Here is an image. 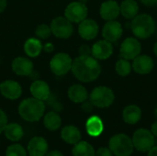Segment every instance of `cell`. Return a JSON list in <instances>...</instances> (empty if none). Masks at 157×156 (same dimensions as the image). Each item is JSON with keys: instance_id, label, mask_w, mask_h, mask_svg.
Instances as JSON below:
<instances>
[{"instance_id": "cell-21", "label": "cell", "mask_w": 157, "mask_h": 156, "mask_svg": "<svg viewBox=\"0 0 157 156\" xmlns=\"http://www.w3.org/2000/svg\"><path fill=\"white\" fill-rule=\"evenodd\" d=\"M142 118V109L136 105H129L122 110V119L125 123L134 125Z\"/></svg>"}, {"instance_id": "cell-6", "label": "cell", "mask_w": 157, "mask_h": 156, "mask_svg": "<svg viewBox=\"0 0 157 156\" xmlns=\"http://www.w3.org/2000/svg\"><path fill=\"white\" fill-rule=\"evenodd\" d=\"M133 147L142 153L148 152L153 146H155V136L150 130L138 129L134 131L132 138Z\"/></svg>"}, {"instance_id": "cell-14", "label": "cell", "mask_w": 157, "mask_h": 156, "mask_svg": "<svg viewBox=\"0 0 157 156\" xmlns=\"http://www.w3.org/2000/svg\"><path fill=\"white\" fill-rule=\"evenodd\" d=\"M78 33L86 40H94L98 33V25L94 19L86 18L79 23Z\"/></svg>"}, {"instance_id": "cell-4", "label": "cell", "mask_w": 157, "mask_h": 156, "mask_svg": "<svg viewBox=\"0 0 157 156\" xmlns=\"http://www.w3.org/2000/svg\"><path fill=\"white\" fill-rule=\"evenodd\" d=\"M109 148L116 156H130L133 152L132 139L124 133H118L109 141Z\"/></svg>"}, {"instance_id": "cell-11", "label": "cell", "mask_w": 157, "mask_h": 156, "mask_svg": "<svg viewBox=\"0 0 157 156\" xmlns=\"http://www.w3.org/2000/svg\"><path fill=\"white\" fill-rule=\"evenodd\" d=\"M11 69L18 76H30L33 73L34 65L30 59L18 56L12 61Z\"/></svg>"}, {"instance_id": "cell-39", "label": "cell", "mask_w": 157, "mask_h": 156, "mask_svg": "<svg viewBox=\"0 0 157 156\" xmlns=\"http://www.w3.org/2000/svg\"><path fill=\"white\" fill-rule=\"evenodd\" d=\"M147 156H157V146H153L148 151V155Z\"/></svg>"}, {"instance_id": "cell-29", "label": "cell", "mask_w": 157, "mask_h": 156, "mask_svg": "<svg viewBox=\"0 0 157 156\" xmlns=\"http://www.w3.org/2000/svg\"><path fill=\"white\" fill-rule=\"evenodd\" d=\"M132 64L129 62V60H126L124 58L120 59L117 61L115 64V70L117 74L121 76H127L131 74L132 71Z\"/></svg>"}, {"instance_id": "cell-34", "label": "cell", "mask_w": 157, "mask_h": 156, "mask_svg": "<svg viewBox=\"0 0 157 156\" xmlns=\"http://www.w3.org/2000/svg\"><path fill=\"white\" fill-rule=\"evenodd\" d=\"M79 53L80 55H91V48L88 45H82L79 48Z\"/></svg>"}, {"instance_id": "cell-19", "label": "cell", "mask_w": 157, "mask_h": 156, "mask_svg": "<svg viewBox=\"0 0 157 156\" xmlns=\"http://www.w3.org/2000/svg\"><path fill=\"white\" fill-rule=\"evenodd\" d=\"M30 94L33 97L45 101L51 97V89L49 85L43 80H35L29 87Z\"/></svg>"}, {"instance_id": "cell-5", "label": "cell", "mask_w": 157, "mask_h": 156, "mask_svg": "<svg viewBox=\"0 0 157 156\" xmlns=\"http://www.w3.org/2000/svg\"><path fill=\"white\" fill-rule=\"evenodd\" d=\"M89 100L95 107L105 108L113 104L115 100V95L109 87L100 86L95 87L91 91L89 95Z\"/></svg>"}, {"instance_id": "cell-27", "label": "cell", "mask_w": 157, "mask_h": 156, "mask_svg": "<svg viewBox=\"0 0 157 156\" xmlns=\"http://www.w3.org/2000/svg\"><path fill=\"white\" fill-rule=\"evenodd\" d=\"M43 125L45 128L51 131H55L59 130L62 125V118L55 111H50L44 115Z\"/></svg>"}, {"instance_id": "cell-38", "label": "cell", "mask_w": 157, "mask_h": 156, "mask_svg": "<svg viewBox=\"0 0 157 156\" xmlns=\"http://www.w3.org/2000/svg\"><path fill=\"white\" fill-rule=\"evenodd\" d=\"M144 5L147 6H154L157 3V0H140Z\"/></svg>"}, {"instance_id": "cell-24", "label": "cell", "mask_w": 157, "mask_h": 156, "mask_svg": "<svg viewBox=\"0 0 157 156\" xmlns=\"http://www.w3.org/2000/svg\"><path fill=\"white\" fill-rule=\"evenodd\" d=\"M24 51L29 58H35L42 51V43L38 38H29L24 43Z\"/></svg>"}, {"instance_id": "cell-15", "label": "cell", "mask_w": 157, "mask_h": 156, "mask_svg": "<svg viewBox=\"0 0 157 156\" xmlns=\"http://www.w3.org/2000/svg\"><path fill=\"white\" fill-rule=\"evenodd\" d=\"M122 35L121 24L115 20L108 21L102 29V36L104 40L110 42H116Z\"/></svg>"}, {"instance_id": "cell-23", "label": "cell", "mask_w": 157, "mask_h": 156, "mask_svg": "<svg viewBox=\"0 0 157 156\" xmlns=\"http://www.w3.org/2000/svg\"><path fill=\"white\" fill-rule=\"evenodd\" d=\"M61 137L66 143L75 144L81 141V131L74 125H67L62 130Z\"/></svg>"}, {"instance_id": "cell-10", "label": "cell", "mask_w": 157, "mask_h": 156, "mask_svg": "<svg viewBox=\"0 0 157 156\" xmlns=\"http://www.w3.org/2000/svg\"><path fill=\"white\" fill-rule=\"evenodd\" d=\"M142 51V45L136 38H126L121 45V56L126 60H133L137 57Z\"/></svg>"}, {"instance_id": "cell-16", "label": "cell", "mask_w": 157, "mask_h": 156, "mask_svg": "<svg viewBox=\"0 0 157 156\" xmlns=\"http://www.w3.org/2000/svg\"><path fill=\"white\" fill-rule=\"evenodd\" d=\"M49 145L47 141L40 137H33L28 143L27 153L29 156H45L48 153Z\"/></svg>"}, {"instance_id": "cell-17", "label": "cell", "mask_w": 157, "mask_h": 156, "mask_svg": "<svg viewBox=\"0 0 157 156\" xmlns=\"http://www.w3.org/2000/svg\"><path fill=\"white\" fill-rule=\"evenodd\" d=\"M132 67L133 71L139 74H148L153 71L155 67V63L150 56L139 54L133 59Z\"/></svg>"}, {"instance_id": "cell-7", "label": "cell", "mask_w": 157, "mask_h": 156, "mask_svg": "<svg viewBox=\"0 0 157 156\" xmlns=\"http://www.w3.org/2000/svg\"><path fill=\"white\" fill-rule=\"evenodd\" d=\"M73 59L65 52H58L53 55L50 62L51 71L57 76H63L71 71Z\"/></svg>"}, {"instance_id": "cell-20", "label": "cell", "mask_w": 157, "mask_h": 156, "mask_svg": "<svg viewBox=\"0 0 157 156\" xmlns=\"http://www.w3.org/2000/svg\"><path fill=\"white\" fill-rule=\"evenodd\" d=\"M67 95H68L69 99L72 102L76 103V104L83 103L86 100H87V98L89 97V95H88L86 88L80 84L72 85L68 88Z\"/></svg>"}, {"instance_id": "cell-40", "label": "cell", "mask_w": 157, "mask_h": 156, "mask_svg": "<svg viewBox=\"0 0 157 156\" xmlns=\"http://www.w3.org/2000/svg\"><path fill=\"white\" fill-rule=\"evenodd\" d=\"M7 5V1L6 0H0V14L6 9Z\"/></svg>"}, {"instance_id": "cell-35", "label": "cell", "mask_w": 157, "mask_h": 156, "mask_svg": "<svg viewBox=\"0 0 157 156\" xmlns=\"http://www.w3.org/2000/svg\"><path fill=\"white\" fill-rule=\"evenodd\" d=\"M93 107H94V105L91 103V101L89 100V101H85V102H83V106H82V108H83V110L84 111H86V112H90L92 109H93Z\"/></svg>"}, {"instance_id": "cell-13", "label": "cell", "mask_w": 157, "mask_h": 156, "mask_svg": "<svg viewBox=\"0 0 157 156\" xmlns=\"http://www.w3.org/2000/svg\"><path fill=\"white\" fill-rule=\"evenodd\" d=\"M113 53V46L110 41L101 40L93 44L91 55L97 60H107Z\"/></svg>"}, {"instance_id": "cell-26", "label": "cell", "mask_w": 157, "mask_h": 156, "mask_svg": "<svg viewBox=\"0 0 157 156\" xmlns=\"http://www.w3.org/2000/svg\"><path fill=\"white\" fill-rule=\"evenodd\" d=\"M5 136L7 140L11 142H18L22 139L24 131L22 127L17 123H7L4 130Z\"/></svg>"}, {"instance_id": "cell-25", "label": "cell", "mask_w": 157, "mask_h": 156, "mask_svg": "<svg viewBox=\"0 0 157 156\" xmlns=\"http://www.w3.org/2000/svg\"><path fill=\"white\" fill-rule=\"evenodd\" d=\"M121 15L127 19L134 18L139 12V6L135 0H124L120 6Z\"/></svg>"}, {"instance_id": "cell-42", "label": "cell", "mask_w": 157, "mask_h": 156, "mask_svg": "<svg viewBox=\"0 0 157 156\" xmlns=\"http://www.w3.org/2000/svg\"><path fill=\"white\" fill-rule=\"evenodd\" d=\"M154 52H155V56H156V57H157V41H156V42H155V46H154Z\"/></svg>"}, {"instance_id": "cell-28", "label": "cell", "mask_w": 157, "mask_h": 156, "mask_svg": "<svg viewBox=\"0 0 157 156\" xmlns=\"http://www.w3.org/2000/svg\"><path fill=\"white\" fill-rule=\"evenodd\" d=\"M72 154L74 156H95L96 151L89 143L79 141L77 143L74 144Z\"/></svg>"}, {"instance_id": "cell-44", "label": "cell", "mask_w": 157, "mask_h": 156, "mask_svg": "<svg viewBox=\"0 0 157 156\" xmlns=\"http://www.w3.org/2000/svg\"><path fill=\"white\" fill-rule=\"evenodd\" d=\"M156 5H157V3H156Z\"/></svg>"}, {"instance_id": "cell-43", "label": "cell", "mask_w": 157, "mask_h": 156, "mask_svg": "<svg viewBox=\"0 0 157 156\" xmlns=\"http://www.w3.org/2000/svg\"><path fill=\"white\" fill-rule=\"evenodd\" d=\"M155 117L157 118V108H155Z\"/></svg>"}, {"instance_id": "cell-18", "label": "cell", "mask_w": 157, "mask_h": 156, "mask_svg": "<svg viewBox=\"0 0 157 156\" xmlns=\"http://www.w3.org/2000/svg\"><path fill=\"white\" fill-rule=\"evenodd\" d=\"M120 13V6L114 0H107L103 2L99 8V14L101 17L107 21L115 20Z\"/></svg>"}, {"instance_id": "cell-32", "label": "cell", "mask_w": 157, "mask_h": 156, "mask_svg": "<svg viewBox=\"0 0 157 156\" xmlns=\"http://www.w3.org/2000/svg\"><path fill=\"white\" fill-rule=\"evenodd\" d=\"M7 125V116L3 109L0 108V133L4 132L6 126Z\"/></svg>"}, {"instance_id": "cell-36", "label": "cell", "mask_w": 157, "mask_h": 156, "mask_svg": "<svg viewBox=\"0 0 157 156\" xmlns=\"http://www.w3.org/2000/svg\"><path fill=\"white\" fill-rule=\"evenodd\" d=\"M53 50H54V46H53V44L51 43V42H47V43H45L44 45H42V51H44L47 52V53L52 52Z\"/></svg>"}, {"instance_id": "cell-31", "label": "cell", "mask_w": 157, "mask_h": 156, "mask_svg": "<svg viewBox=\"0 0 157 156\" xmlns=\"http://www.w3.org/2000/svg\"><path fill=\"white\" fill-rule=\"evenodd\" d=\"M6 156H28V153L22 145L15 143L7 147L6 151Z\"/></svg>"}, {"instance_id": "cell-41", "label": "cell", "mask_w": 157, "mask_h": 156, "mask_svg": "<svg viewBox=\"0 0 157 156\" xmlns=\"http://www.w3.org/2000/svg\"><path fill=\"white\" fill-rule=\"evenodd\" d=\"M151 131H152V133L154 134L155 137H157V121L153 123V125L151 127Z\"/></svg>"}, {"instance_id": "cell-37", "label": "cell", "mask_w": 157, "mask_h": 156, "mask_svg": "<svg viewBox=\"0 0 157 156\" xmlns=\"http://www.w3.org/2000/svg\"><path fill=\"white\" fill-rule=\"evenodd\" d=\"M45 156H64V155H63L60 151H58V150H52V151H51V152L47 153Z\"/></svg>"}, {"instance_id": "cell-12", "label": "cell", "mask_w": 157, "mask_h": 156, "mask_svg": "<svg viewBox=\"0 0 157 156\" xmlns=\"http://www.w3.org/2000/svg\"><path fill=\"white\" fill-rule=\"evenodd\" d=\"M0 94L9 100H16L22 95L21 86L15 80H5L0 84Z\"/></svg>"}, {"instance_id": "cell-2", "label": "cell", "mask_w": 157, "mask_h": 156, "mask_svg": "<svg viewBox=\"0 0 157 156\" xmlns=\"http://www.w3.org/2000/svg\"><path fill=\"white\" fill-rule=\"evenodd\" d=\"M17 110L19 116L24 120L29 122L39 121L45 112L44 101L39 100L33 97L25 98L20 102Z\"/></svg>"}, {"instance_id": "cell-22", "label": "cell", "mask_w": 157, "mask_h": 156, "mask_svg": "<svg viewBox=\"0 0 157 156\" xmlns=\"http://www.w3.org/2000/svg\"><path fill=\"white\" fill-rule=\"evenodd\" d=\"M86 130L89 136L98 137L104 131V124L98 116H91L86 122Z\"/></svg>"}, {"instance_id": "cell-3", "label": "cell", "mask_w": 157, "mask_h": 156, "mask_svg": "<svg viewBox=\"0 0 157 156\" xmlns=\"http://www.w3.org/2000/svg\"><path fill=\"white\" fill-rule=\"evenodd\" d=\"M131 28L136 38L145 40L154 34L155 30V21L148 14L137 15L132 18Z\"/></svg>"}, {"instance_id": "cell-8", "label": "cell", "mask_w": 157, "mask_h": 156, "mask_svg": "<svg viewBox=\"0 0 157 156\" xmlns=\"http://www.w3.org/2000/svg\"><path fill=\"white\" fill-rule=\"evenodd\" d=\"M52 34L56 38L66 40L69 39L74 33V26L71 21H69L64 16H59L54 17L51 22Z\"/></svg>"}, {"instance_id": "cell-33", "label": "cell", "mask_w": 157, "mask_h": 156, "mask_svg": "<svg viewBox=\"0 0 157 156\" xmlns=\"http://www.w3.org/2000/svg\"><path fill=\"white\" fill-rule=\"evenodd\" d=\"M95 156H113L112 152L110 151L109 148L107 147H101L96 151Z\"/></svg>"}, {"instance_id": "cell-30", "label": "cell", "mask_w": 157, "mask_h": 156, "mask_svg": "<svg viewBox=\"0 0 157 156\" xmlns=\"http://www.w3.org/2000/svg\"><path fill=\"white\" fill-rule=\"evenodd\" d=\"M35 35L39 40H47L52 35L51 27L44 23L38 25L35 29Z\"/></svg>"}, {"instance_id": "cell-1", "label": "cell", "mask_w": 157, "mask_h": 156, "mask_svg": "<svg viewBox=\"0 0 157 156\" xmlns=\"http://www.w3.org/2000/svg\"><path fill=\"white\" fill-rule=\"evenodd\" d=\"M71 71L77 80L90 83L98 78L101 74V66L92 55H79L73 60Z\"/></svg>"}, {"instance_id": "cell-9", "label": "cell", "mask_w": 157, "mask_h": 156, "mask_svg": "<svg viewBox=\"0 0 157 156\" xmlns=\"http://www.w3.org/2000/svg\"><path fill=\"white\" fill-rule=\"evenodd\" d=\"M87 14V6L80 1L71 2L64 10V17L72 23H80L86 18Z\"/></svg>"}]
</instances>
